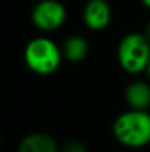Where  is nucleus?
<instances>
[{
    "label": "nucleus",
    "mask_w": 150,
    "mask_h": 152,
    "mask_svg": "<svg viewBox=\"0 0 150 152\" xmlns=\"http://www.w3.org/2000/svg\"><path fill=\"white\" fill-rule=\"evenodd\" d=\"M112 134L125 148L140 149L150 143V112L128 109L112 124Z\"/></svg>",
    "instance_id": "obj_1"
},
{
    "label": "nucleus",
    "mask_w": 150,
    "mask_h": 152,
    "mask_svg": "<svg viewBox=\"0 0 150 152\" xmlns=\"http://www.w3.org/2000/svg\"><path fill=\"white\" fill-rule=\"evenodd\" d=\"M62 48L49 37H36L24 49V62L27 68L37 75H51L62 65Z\"/></svg>",
    "instance_id": "obj_2"
},
{
    "label": "nucleus",
    "mask_w": 150,
    "mask_h": 152,
    "mask_svg": "<svg viewBox=\"0 0 150 152\" xmlns=\"http://www.w3.org/2000/svg\"><path fill=\"white\" fill-rule=\"evenodd\" d=\"M116 59L122 71L130 75H140L146 72L150 62V42L144 33L125 34L116 48Z\"/></svg>",
    "instance_id": "obj_3"
},
{
    "label": "nucleus",
    "mask_w": 150,
    "mask_h": 152,
    "mask_svg": "<svg viewBox=\"0 0 150 152\" xmlns=\"http://www.w3.org/2000/svg\"><path fill=\"white\" fill-rule=\"evenodd\" d=\"M66 18V7L59 0H40L31 10V22L41 33H54L60 30Z\"/></svg>",
    "instance_id": "obj_4"
},
{
    "label": "nucleus",
    "mask_w": 150,
    "mask_h": 152,
    "mask_svg": "<svg viewBox=\"0 0 150 152\" xmlns=\"http://www.w3.org/2000/svg\"><path fill=\"white\" fill-rule=\"evenodd\" d=\"M83 22L87 30L100 33L112 22V7L107 0H87L83 7Z\"/></svg>",
    "instance_id": "obj_5"
},
{
    "label": "nucleus",
    "mask_w": 150,
    "mask_h": 152,
    "mask_svg": "<svg viewBox=\"0 0 150 152\" xmlns=\"http://www.w3.org/2000/svg\"><path fill=\"white\" fill-rule=\"evenodd\" d=\"M124 99L130 109L149 111L150 109V83L147 80H133L124 92Z\"/></svg>",
    "instance_id": "obj_6"
},
{
    "label": "nucleus",
    "mask_w": 150,
    "mask_h": 152,
    "mask_svg": "<svg viewBox=\"0 0 150 152\" xmlns=\"http://www.w3.org/2000/svg\"><path fill=\"white\" fill-rule=\"evenodd\" d=\"M60 145L44 132H34L21 139L16 152H59Z\"/></svg>",
    "instance_id": "obj_7"
},
{
    "label": "nucleus",
    "mask_w": 150,
    "mask_h": 152,
    "mask_svg": "<svg viewBox=\"0 0 150 152\" xmlns=\"http://www.w3.org/2000/svg\"><path fill=\"white\" fill-rule=\"evenodd\" d=\"M60 48H62L63 59L68 61V62H71V64H80V62H83L88 56V52H90L88 42L83 36H80V34L69 36L63 42V45Z\"/></svg>",
    "instance_id": "obj_8"
},
{
    "label": "nucleus",
    "mask_w": 150,
    "mask_h": 152,
    "mask_svg": "<svg viewBox=\"0 0 150 152\" xmlns=\"http://www.w3.org/2000/svg\"><path fill=\"white\" fill-rule=\"evenodd\" d=\"M59 152H88L87 151V146L80 140V139H66L60 143V148Z\"/></svg>",
    "instance_id": "obj_9"
},
{
    "label": "nucleus",
    "mask_w": 150,
    "mask_h": 152,
    "mask_svg": "<svg viewBox=\"0 0 150 152\" xmlns=\"http://www.w3.org/2000/svg\"><path fill=\"white\" fill-rule=\"evenodd\" d=\"M143 33H144V36L147 37V40L150 42V21L146 24V27H144V31H143Z\"/></svg>",
    "instance_id": "obj_10"
},
{
    "label": "nucleus",
    "mask_w": 150,
    "mask_h": 152,
    "mask_svg": "<svg viewBox=\"0 0 150 152\" xmlns=\"http://www.w3.org/2000/svg\"><path fill=\"white\" fill-rule=\"evenodd\" d=\"M140 1H141V4H143L146 9H149L150 10V0H140Z\"/></svg>",
    "instance_id": "obj_11"
},
{
    "label": "nucleus",
    "mask_w": 150,
    "mask_h": 152,
    "mask_svg": "<svg viewBox=\"0 0 150 152\" xmlns=\"http://www.w3.org/2000/svg\"><path fill=\"white\" fill-rule=\"evenodd\" d=\"M144 74H146V80L150 83V62H149V65H147V69H146Z\"/></svg>",
    "instance_id": "obj_12"
}]
</instances>
